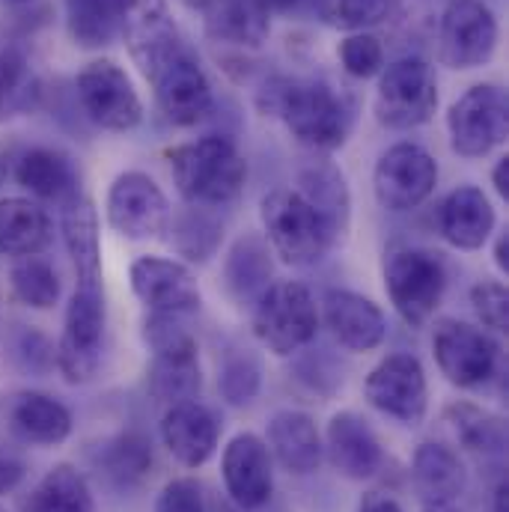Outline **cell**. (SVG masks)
<instances>
[{
  "instance_id": "6da1fadb",
  "label": "cell",
  "mask_w": 509,
  "mask_h": 512,
  "mask_svg": "<svg viewBox=\"0 0 509 512\" xmlns=\"http://www.w3.org/2000/svg\"><path fill=\"white\" fill-rule=\"evenodd\" d=\"M123 33L164 120L182 128L197 126L212 111V84L164 6L158 0H134Z\"/></svg>"
},
{
  "instance_id": "7a4b0ae2",
  "label": "cell",
  "mask_w": 509,
  "mask_h": 512,
  "mask_svg": "<svg viewBox=\"0 0 509 512\" xmlns=\"http://www.w3.org/2000/svg\"><path fill=\"white\" fill-rule=\"evenodd\" d=\"M268 108L283 120L289 134L319 152H331L346 143L352 111L346 99L325 81L280 78L271 84Z\"/></svg>"
},
{
  "instance_id": "3957f363",
  "label": "cell",
  "mask_w": 509,
  "mask_h": 512,
  "mask_svg": "<svg viewBox=\"0 0 509 512\" xmlns=\"http://www.w3.org/2000/svg\"><path fill=\"white\" fill-rule=\"evenodd\" d=\"M170 173L179 194L200 209L233 203L248 179V161L227 137H200L170 152Z\"/></svg>"
},
{
  "instance_id": "277c9868",
  "label": "cell",
  "mask_w": 509,
  "mask_h": 512,
  "mask_svg": "<svg viewBox=\"0 0 509 512\" xmlns=\"http://www.w3.org/2000/svg\"><path fill=\"white\" fill-rule=\"evenodd\" d=\"M262 230L274 254L289 265H316L334 245V227L295 188H277L262 197Z\"/></svg>"
},
{
  "instance_id": "5b68a950",
  "label": "cell",
  "mask_w": 509,
  "mask_h": 512,
  "mask_svg": "<svg viewBox=\"0 0 509 512\" xmlns=\"http://www.w3.org/2000/svg\"><path fill=\"white\" fill-rule=\"evenodd\" d=\"M105 316L108 310L102 277L78 280L57 343V370L69 384H87L99 373L105 346Z\"/></svg>"
},
{
  "instance_id": "8992f818",
  "label": "cell",
  "mask_w": 509,
  "mask_h": 512,
  "mask_svg": "<svg viewBox=\"0 0 509 512\" xmlns=\"http://www.w3.org/2000/svg\"><path fill=\"white\" fill-rule=\"evenodd\" d=\"M316 331L319 307L304 283H268V289L256 298L254 334L268 352L280 358L301 352L316 337Z\"/></svg>"
},
{
  "instance_id": "52a82bcc",
  "label": "cell",
  "mask_w": 509,
  "mask_h": 512,
  "mask_svg": "<svg viewBox=\"0 0 509 512\" xmlns=\"http://www.w3.org/2000/svg\"><path fill=\"white\" fill-rule=\"evenodd\" d=\"M384 289L393 310L411 325H426L447 289L444 262L423 248H393L384 259Z\"/></svg>"
},
{
  "instance_id": "ba28073f",
  "label": "cell",
  "mask_w": 509,
  "mask_h": 512,
  "mask_svg": "<svg viewBox=\"0 0 509 512\" xmlns=\"http://www.w3.org/2000/svg\"><path fill=\"white\" fill-rule=\"evenodd\" d=\"M438 108L435 69L423 57H399L382 72L376 117L384 128L408 131L432 120Z\"/></svg>"
},
{
  "instance_id": "9c48e42d",
  "label": "cell",
  "mask_w": 509,
  "mask_h": 512,
  "mask_svg": "<svg viewBox=\"0 0 509 512\" xmlns=\"http://www.w3.org/2000/svg\"><path fill=\"white\" fill-rule=\"evenodd\" d=\"M450 146L462 158H483L507 140L509 105L507 93L495 84L471 87L447 114Z\"/></svg>"
},
{
  "instance_id": "30bf717a",
  "label": "cell",
  "mask_w": 509,
  "mask_h": 512,
  "mask_svg": "<svg viewBox=\"0 0 509 512\" xmlns=\"http://www.w3.org/2000/svg\"><path fill=\"white\" fill-rule=\"evenodd\" d=\"M432 352L447 382L462 390H474L492 382L498 367L495 340L483 328L459 319H441L432 328Z\"/></svg>"
},
{
  "instance_id": "8fae6325",
  "label": "cell",
  "mask_w": 509,
  "mask_h": 512,
  "mask_svg": "<svg viewBox=\"0 0 509 512\" xmlns=\"http://www.w3.org/2000/svg\"><path fill=\"white\" fill-rule=\"evenodd\" d=\"M438 185L435 158L417 143H396L384 152L373 173V191L387 212H411L423 206Z\"/></svg>"
},
{
  "instance_id": "7c38bea8",
  "label": "cell",
  "mask_w": 509,
  "mask_h": 512,
  "mask_svg": "<svg viewBox=\"0 0 509 512\" xmlns=\"http://www.w3.org/2000/svg\"><path fill=\"white\" fill-rule=\"evenodd\" d=\"M78 102L84 114L105 131H131L143 120V102L126 72L111 60L90 63L78 81Z\"/></svg>"
},
{
  "instance_id": "4fadbf2b",
  "label": "cell",
  "mask_w": 509,
  "mask_h": 512,
  "mask_svg": "<svg viewBox=\"0 0 509 512\" xmlns=\"http://www.w3.org/2000/svg\"><path fill=\"white\" fill-rule=\"evenodd\" d=\"M105 212L111 230L131 242L152 239L164 233V227L170 224V206L164 191L155 185L152 176L140 170H128L114 179Z\"/></svg>"
},
{
  "instance_id": "5bb4252c",
  "label": "cell",
  "mask_w": 509,
  "mask_h": 512,
  "mask_svg": "<svg viewBox=\"0 0 509 512\" xmlns=\"http://www.w3.org/2000/svg\"><path fill=\"white\" fill-rule=\"evenodd\" d=\"M441 60L453 69L483 66L498 45V21L480 0H453L438 24Z\"/></svg>"
},
{
  "instance_id": "9a60e30c",
  "label": "cell",
  "mask_w": 509,
  "mask_h": 512,
  "mask_svg": "<svg viewBox=\"0 0 509 512\" xmlns=\"http://www.w3.org/2000/svg\"><path fill=\"white\" fill-rule=\"evenodd\" d=\"M364 393L376 411H382L405 426H417L426 417V405H429L426 373H423V364L408 352L387 355L367 376Z\"/></svg>"
},
{
  "instance_id": "2e32d148",
  "label": "cell",
  "mask_w": 509,
  "mask_h": 512,
  "mask_svg": "<svg viewBox=\"0 0 509 512\" xmlns=\"http://www.w3.org/2000/svg\"><path fill=\"white\" fill-rule=\"evenodd\" d=\"M131 289L149 313L191 316L200 307V286L188 265L167 256H140L131 265Z\"/></svg>"
},
{
  "instance_id": "e0dca14e",
  "label": "cell",
  "mask_w": 509,
  "mask_h": 512,
  "mask_svg": "<svg viewBox=\"0 0 509 512\" xmlns=\"http://www.w3.org/2000/svg\"><path fill=\"white\" fill-rule=\"evenodd\" d=\"M161 438L170 456L185 465V468H200L212 459L218 438H221V423L197 399L173 402L167 414L161 417Z\"/></svg>"
},
{
  "instance_id": "ac0fdd59",
  "label": "cell",
  "mask_w": 509,
  "mask_h": 512,
  "mask_svg": "<svg viewBox=\"0 0 509 512\" xmlns=\"http://www.w3.org/2000/svg\"><path fill=\"white\" fill-rule=\"evenodd\" d=\"M221 471H224L227 495L242 510H259L262 504H268L274 489V474H271V453L259 435L254 432L236 435L224 450Z\"/></svg>"
},
{
  "instance_id": "d6986e66",
  "label": "cell",
  "mask_w": 509,
  "mask_h": 512,
  "mask_svg": "<svg viewBox=\"0 0 509 512\" xmlns=\"http://www.w3.org/2000/svg\"><path fill=\"white\" fill-rule=\"evenodd\" d=\"M322 313L334 340L349 352H373L387 337V322L379 304H373L358 292L349 289L328 292L322 301Z\"/></svg>"
},
{
  "instance_id": "ffe728a7",
  "label": "cell",
  "mask_w": 509,
  "mask_h": 512,
  "mask_svg": "<svg viewBox=\"0 0 509 512\" xmlns=\"http://www.w3.org/2000/svg\"><path fill=\"white\" fill-rule=\"evenodd\" d=\"M322 450H328L331 465L349 480H370L382 468V444L370 423L355 411L331 417Z\"/></svg>"
},
{
  "instance_id": "44dd1931",
  "label": "cell",
  "mask_w": 509,
  "mask_h": 512,
  "mask_svg": "<svg viewBox=\"0 0 509 512\" xmlns=\"http://www.w3.org/2000/svg\"><path fill=\"white\" fill-rule=\"evenodd\" d=\"M438 233L456 251H480L495 233V209L489 197L474 185L450 191L438 206Z\"/></svg>"
},
{
  "instance_id": "7402d4cb",
  "label": "cell",
  "mask_w": 509,
  "mask_h": 512,
  "mask_svg": "<svg viewBox=\"0 0 509 512\" xmlns=\"http://www.w3.org/2000/svg\"><path fill=\"white\" fill-rule=\"evenodd\" d=\"M200 387H203V370H200V349L194 337H182L152 352L149 393L158 402L173 405V402L194 399Z\"/></svg>"
},
{
  "instance_id": "603a6c76",
  "label": "cell",
  "mask_w": 509,
  "mask_h": 512,
  "mask_svg": "<svg viewBox=\"0 0 509 512\" xmlns=\"http://www.w3.org/2000/svg\"><path fill=\"white\" fill-rule=\"evenodd\" d=\"M9 426L27 444L57 447L72 435V414L60 399L24 390L9 402Z\"/></svg>"
},
{
  "instance_id": "cb8c5ba5",
  "label": "cell",
  "mask_w": 509,
  "mask_h": 512,
  "mask_svg": "<svg viewBox=\"0 0 509 512\" xmlns=\"http://www.w3.org/2000/svg\"><path fill=\"white\" fill-rule=\"evenodd\" d=\"M268 447L277 462L292 474H310L322 462V438L310 414L277 411L268 423Z\"/></svg>"
},
{
  "instance_id": "d4e9b609",
  "label": "cell",
  "mask_w": 509,
  "mask_h": 512,
  "mask_svg": "<svg viewBox=\"0 0 509 512\" xmlns=\"http://www.w3.org/2000/svg\"><path fill=\"white\" fill-rule=\"evenodd\" d=\"M411 477H414L420 498L429 507L453 504L456 498H462V492L468 486L462 459L447 444H435V441H426L417 447L414 462H411Z\"/></svg>"
},
{
  "instance_id": "484cf974",
  "label": "cell",
  "mask_w": 509,
  "mask_h": 512,
  "mask_svg": "<svg viewBox=\"0 0 509 512\" xmlns=\"http://www.w3.org/2000/svg\"><path fill=\"white\" fill-rule=\"evenodd\" d=\"M54 239V227L48 212L24 197L0 200V254L3 256H39Z\"/></svg>"
},
{
  "instance_id": "4316f807",
  "label": "cell",
  "mask_w": 509,
  "mask_h": 512,
  "mask_svg": "<svg viewBox=\"0 0 509 512\" xmlns=\"http://www.w3.org/2000/svg\"><path fill=\"white\" fill-rule=\"evenodd\" d=\"M15 182L30 191L39 200H51V203H69L75 194H81L78 188V173L72 167V161L57 152V149H30L18 158L15 164Z\"/></svg>"
},
{
  "instance_id": "83f0119b",
  "label": "cell",
  "mask_w": 509,
  "mask_h": 512,
  "mask_svg": "<svg viewBox=\"0 0 509 512\" xmlns=\"http://www.w3.org/2000/svg\"><path fill=\"white\" fill-rule=\"evenodd\" d=\"M63 239H66L78 280L102 277L99 215L84 194H75L69 203H63Z\"/></svg>"
},
{
  "instance_id": "f1b7e54d",
  "label": "cell",
  "mask_w": 509,
  "mask_h": 512,
  "mask_svg": "<svg viewBox=\"0 0 509 512\" xmlns=\"http://www.w3.org/2000/svg\"><path fill=\"white\" fill-rule=\"evenodd\" d=\"M134 0H66L69 33L84 48L108 45L126 24Z\"/></svg>"
},
{
  "instance_id": "f546056e",
  "label": "cell",
  "mask_w": 509,
  "mask_h": 512,
  "mask_svg": "<svg viewBox=\"0 0 509 512\" xmlns=\"http://www.w3.org/2000/svg\"><path fill=\"white\" fill-rule=\"evenodd\" d=\"M21 512H96V501L78 468L54 465L36 483Z\"/></svg>"
},
{
  "instance_id": "4dcf8cb0",
  "label": "cell",
  "mask_w": 509,
  "mask_h": 512,
  "mask_svg": "<svg viewBox=\"0 0 509 512\" xmlns=\"http://www.w3.org/2000/svg\"><path fill=\"white\" fill-rule=\"evenodd\" d=\"M206 30L236 45H259L268 36V12L256 0H215L206 12Z\"/></svg>"
},
{
  "instance_id": "1f68e13d",
  "label": "cell",
  "mask_w": 509,
  "mask_h": 512,
  "mask_svg": "<svg viewBox=\"0 0 509 512\" xmlns=\"http://www.w3.org/2000/svg\"><path fill=\"white\" fill-rule=\"evenodd\" d=\"M313 209H319L328 224L334 227V233L346 230L349 224V188H346V179L343 173L334 167V164H316V167H307L298 179V188H295Z\"/></svg>"
},
{
  "instance_id": "d6a6232c",
  "label": "cell",
  "mask_w": 509,
  "mask_h": 512,
  "mask_svg": "<svg viewBox=\"0 0 509 512\" xmlns=\"http://www.w3.org/2000/svg\"><path fill=\"white\" fill-rule=\"evenodd\" d=\"M444 417L453 426L456 438L468 450L483 453V456L504 453V447H507V429H504V423L495 414H489V411H483L477 405H468V402H456V405H450L444 411Z\"/></svg>"
},
{
  "instance_id": "836d02e7",
  "label": "cell",
  "mask_w": 509,
  "mask_h": 512,
  "mask_svg": "<svg viewBox=\"0 0 509 512\" xmlns=\"http://www.w3.org/2000/svg\"><path fill=\"white\" fill-rule=\"evenodd\" d=\"M99 465L105 471V477L120 486V489H131L137 486L149 465H152V450H149V441L140 435V432H123L117 438H111L102 453H99Z\"/></svg>"
},
{
  "instance_id": "e575fe53",
  "label": "cell",
  "mask_w": 509,
  "mask_h": 512,
  "mask_svg": "<svg viewBox=\"0 0 509 512\" xmlns=\"http://www.w3.org/2000/svg\"><path fill=\"white\" fill-rule=\"evenodd\" d=\"M271 262L259 239H242L227 259V286L239 301H256L268 289Z\"/></svg>"
},
{
  "instance_id": "d590c367",
  "label": "cell",
  "mask_w": 509,
  "mask_h": 512,
  "mask_svg": "<svg viewBox=\"0 0 509 512\" xmlns=\"http://www.w3.org/2000/svg\"><path fill=\"white\" fill-rule=\"evenodd\" d=\"M9 280L15 298L33 310H51L60 298V277L42 256H21L9 271Z\"/></svg>"
},
{
  "instance_id": "8d00e7d4",
  "label": "cell",
  "mask_w": 509,
  "mask_h": 512,
  "mask_svg": "<svg viewBox=\"0 0 509 512\" xmlns=\"http://www.w3.org/2000/svg\"><path fill=\"white\" fill-rule=\"evenodd\" d=\"M313 6L316 15L331 27L364 30L382 21L390 9V0H313Z\"/></svg>"
},
{
  "instance_id": "74e56055",
  "label": "cell",
  "mask_w": 509,
  "mask_h": 512,
  "mask_svg": "<svg viewBox=\"0 0 509 512\" xmlns=\"http://www.w3.org/2000/svg\"><path fill=\"white\" fill-rule=\"evenodd\" d=\"M173 233H176V248L188 259H209L221 239V227L200 206H194L188 215H182L176 221Z\"/></svg>"
},
{
  "instance_id": "f35d334b",
  "label": "cell",
  "mask_w": 509,
  "mask_h": 512,
  "mask_svg": "<svg viewBox=\"0 0 509 512\" xmlns=\"http://www.w3.org/2000/svg\"><path fill=\"white\" fill-rule=\"evenodd\" d=\"M340 60H343V69L349 75H355V78H373L376 72H382L384 66L382 42L373 33H355V36L343 39Z\"/></svg>"
},
{
  "instance_id": "ab89813d",
  "label": "cell",
  "mask_w": 509,
  "mask_h": 512,
  "mask_svg": "<svg viewBox=\"0 0 509 512\" xmlns=\"http://www.w3.org/2000/svg\"><path fill=\"white\" fill-rule=\"evenodd\" d=\"M471 304L480 322L492 331H507L509 325V295L501 280H480L471 289Z\"/></svg>"
},
{
  "instance_id": "60d3db41",
  "label": "cell",
  "mask_w": 509,
  "mask_h": 512,
  "mask_svg": "<svg viewBox=\"0 0 509 512\" xmlns=\"http://www.w3.org/2000/svg\"><path fill=\"white\" fill-rule=\"evenodd\" d=\"M218 387L230 405H248L259 390V367L245 355V358H230L218 376Z\"/></svg>"
},
{
  "instance_id": "b9f144b4",
  "label": "cell",
  "mask_w": 509,
  "mask_h": 512,
  "mask_svg": "<svg viewBox=\"0 0 509 512\" xmlns=\"http://www.w3.org/2000/svg\"><path fill=\"white\" fill-rule=\"evenodd\" d=\"M9 355H12V361H15L24 373H33V376L45 373V370L54 364V349H51L48 337L39 334V331H33V328L15 331L12 346H9Z\"/></svg>"
},
{
  "instance_id": "7bdbcfd3",
  "label": "cell",
  "mask_w": 509,
  "mask_h": 512,
  "mask_svg": "<svg viewBox=\"0 0 509 512\" xmlns=\"http://www.w3.org/2000/svg\"><path fill=\"white\" fill-rule=\"evenodd\" d=\"M155 512H212L206 486L191 477L170 480L155 501Z\"/></svg>"
},
{
  "instance_id": "ee69618b",
  "label": "cell",
  "mask_w": 509,
  "mask_h": 512,
  "mask_svg": "<svg viewBox=\"0 0 509 512\" xmlns=\"http://www.w3.org/2000/svg\"><path fill=\"white\" fill-rule=\"evenodd\" d=\"M24 60L12 51L0 48V114L21 96L24 87Z\"/></svg>"
},
{
  "instance_id": "f6af8a7d",
  "label": "cell",
  "mask_w": 509,
  "mask_h": 512,
  "mask_svg": "<svg viewBox=\"0 0 509 512\" xmlns=\"http://www.w3.org/2000/svg\"><path fill=\"white\" fill-rule=\"evenodd\" d=\"M358 512H405V510L399 507V501H396V498H390V495H384V492H370V495H364L361 510Z\"/></svg>"
},
{
  "instance_id": "bcb514c9",
  "label": "cell",
  "mask_w": 509,
  "mask_h": 512,
  "mask_svg": "<svg viewBox=\"0 0 509 512\" xmlns=\"http://www.w3.org/2000/svg\"><path fill=\"white\" fill-rule=\"evenodd\" d=\"M492 185H495L498 197H501V200H507L509 197V158L507 155H504V158L495 164V170H492Z\"/></svg>"
},
{
  "instance_id": "7dc6e473",
  "label": "cell",
  "mask_w": 509,
  "mask_h": 512,
  "mask_svg": "<svg viewBox=\"0 0 509 512\" xmlns=\"http://www.w3.org/2000/svg\"><path fill=\"white\" fill-rule=\"evenodd\" d=\"M18 477H21V468H18V465H12V462H3V459H0V489H12Z\"/></svg>"
},
{
  "instance_id": "c3c4849f",
  "label": "cell",
  "mask_w": 509,
  "mask_h": 512,
  "mask_svg": "<svg viewBox=\"0 0 509 512\" xmlns=\"http://www.w3.org/2000/svg\"><path fill=\"white\" fill-rule=\"evenodd\" d=\"M492 512H509L507 480H501V483H498V489H495V498H492Z\"/></svg>"
},
{
  "instance_id": "681fc988",
  "label": "cell",
  "mask_w": 509,
  "mask_h": 512,
  "mask_svg": "<svg viewBox=\"0 0 509 512\" xmlns=\"http://www.w3.org/2000/svg\"><path fill=\"white\" fill-rule=\"evenodd\" d=\"M259 3V9H265V12H289V9H295L301 0H256Z\"/></svg>"
},
{
  "instance_id": "f907efd6",
  "label": "cell",
  "mask_w": 509,
  "mask_h": 512,
  "mask_svg": "<svg viewBox=\"0 0 509 512\" xmlns=\"http://www.w3.org/2000/svg\"><path fill=\"white\" fill-rule=\"evenodd\" d=\"M495 262H498L501 271H509V233L507 236H501L498 245H495Z\"/></svg>"
},
{
  "instance_id": "816d5d0a",
  "label": "cell",
  "mask_w": 509,
  "mask_h": 512,
  "mask_svg": "<svg viewBox=\"0 0 509 512\" xmlns=\"http://www.w3.org/2000/svg\"><path fill=\"white\" fill-rule=\"evenodd\" d=\"M185 3H188L191 9H197V12H206L215 0H185Z\"/></svg>"
},
{
  "instance_id": "f5cc1de1",
  "label": "cell",
  "mask_w": 509,
  "mask_h": 512,
  "mask_svg": "<svg viewBox=\"0 0 509 512\" xmlns=\"http://www.w3.org/2000/svg\"><path fill=\"white\" fill-rule=\"evenodd\" d=\"M426 512H456L450 504H432V507H426Z\"/></svg>"
},
{
  "instance_id": "db71d44e",
  "label": "cell",
  "mask_w": 509,
  "mask_h": 512,
  "mask_svg": "<svg viewBox=\"0 0 509 512\" xmlns=\"http://www.w3.org/2000/svg\"><path fill=\"white\" fill-rule=\"evenodd\" d=\"M12 3H27V0H12Z\"/></svg>"
}]
</instances>
